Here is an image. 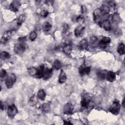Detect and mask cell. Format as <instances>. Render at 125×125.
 <instances>
[{
	"label": "cell",
	"mask_w": 125,
	"mask_h": 125,
	"mask_svg": "<svg viewBox=\"0 0 125 125\" xmlns=\"http://www.w3.org/2000/svg\"><path fill=\"white\" fill-rule=\"evenodd\" d=\"M107 72H106L105 70H100L97 71V75L98 78L100 80H104L105 78L106 74Z\"/></svg>",
	"instance_id": "ac0fdd59"
},
{
	"label": "cell",
	"mask_w": 125,
	"mask_h": 125,
	"mask_svg": "<svg viewBox=\"0 0 125 125\" xmlns=\"http://www.w3.org/2000/svg\"><path fill=\"white\" fill-rule=\"evenodd\" d=\"M52 75V69L49 68H46L44 66L43 78L44 80H47L49 79Z\"/></svg>",
	"instance_id": "5bb4252c"
},
{
	"label": "cell",
	"mask_w": 125,
	"mask_h": 125,
	"mask_svg": "<svg viewBox=\"0 0 125 125\" xmlns=\"http://www.w3.org/2000/svg\"><path fill=\"white\" fill-rule=\"evenodd\" d=\"M72 50V46L69 44H67L65 45L63 48V50L64 52L67 55H69L71 53Z\"/></svg>",
	"instance_id": "603a6c76"
},
{
	"label": "cell",
	"mask_w": 125,
	"mask_h": 125,
	"mask_svg": "<svg viewBox=\"0 0 125 125\" xmlns=\"http://www.w3.org/2000/svg\"><path fill=\"white\" fill-rule=\"evenodd\" d=\"M52 28L51 24L48 22H45L42 25V29L45 32H48Z\"/></svg>",
	"instance_id": "83f0119b"
},
{
	"label": "cell",
	"mask_w": 125,
	"mask_h": 125,
	"mask_svg": "<svg viewBox=\"0 0 125 125\" xmlns=\"http://www.w3.org/2000/svg\"><path fill=\"white\" fill-rule=\"evenodd\" d=\"M69 29L68 25L67 24H64L62 27V32L63 33H66Z\"/></svg>",
	"instance_id": "d590c367"
},
{
	"label": "cell",
	"mask_w": 125,
	"mask_h": 125,
	"mask_svg": "<svg viewBox=\"0 0 125 125\" xmlns=\"http://www.w3.org/2000/svg\"><path fill=\"white\" fill-rule=\"evenodd\" d=\"M26 49V46L24 42H20L15 44L14 47V50L17 54H21L24 52Z\"/></svg>",
	"instance_id": "6da1fadb"
},
{
	"label": "cell",
	"mask_w": 125,
	"mask_h": 125,
	"mask_svg": "<svg viewBox=\"0 0 125 125\" xmlns=\"http://www.w3.org/2000/svg\"><path fill=\"white\" fill-rule=\"evenodd\" d=\"M84 30H85L84 26H83L80 25L75 29L74 34L75 36L77 37H82L84 33Z\"/></svg>",
	"instance_id": "7c38bea8"
},
{
	"label": "cell",
	"mask_w": 125,
	"mask_h": 125,
	"mask_svg": "<svg viewBox=\"0 0 125 125\" xmlns=\"http://www.w3.org/2000/svg\"><path fill=\"white\" fill-rule=\"evenodd\" d=\"M38 97H37V96L35 95H34L31 97L29 100V104L31 106H34L36 105L38 102Z\"/></svg>",
	"instance_id": "44dd1931"
},
{
	"label": "cell",
	"mask_w": 125,
	"mask_h": 125,
	"mask_svg": "<svg viewBox=\"0 0 125 125\" xmlns=\"http://www.w3.org/2000/svg\"><path fill=\"white\" fill-rule=\"evenodd\" d=\"M17 32V30L15 29L5 31L2 35V36L0 40V42L2 43H5L11 37L14 35Z\"/></svg>",
	"instance_id": "277c9868"
},
{
	"label": "cell",
	"mask_w": 125,
	"mask_h": 125,
	"mask_svg": "<svg viewBox=\"0 0 125 125\" xmlns=\"http://www.w3.org/2000/svg\"><path fill=\"white\" fill-rule=\"evenodd\" d=\"M98 24L101 27H102L106 31H109L111 29V25L110 21L107 19L103 20Z\"/></svg>",
	"instance_id": "52a82bcc"
},
{
	"label": "cell",
	"mask_w": 125,
	"mask_h": 125,
	"mask_svg": "<svg viewBox=\"0 0 125 125\" xmlns=\"http://www.w3.org/2000/svg\"><path fill=\"white\" fill-rule=\"evenodd\" d=\"M48 14V12L46 10H42L41 11V15L43 17H46Z\"/></svg>",
	"instance_id": "8d00e7d4"
},
{
	"label": "cell",
	"mask_w": 125,
	"mask_h": 125,
	"mask_svg": "<svg viewBox=\"0 0 125 125\" xmlns=\"http://www.w3.org/2000/svg\"><path fill=\"white\" fill-rule=\"evenodd\" d=\"M74 110V106L70 102L66 103L63 106V111L65 114L70 115L73 113Z\"/></svg>",
	"instance_id": "ba28073f"
},
{
	"label": "cell",
	"mask_w": 125,
	"mask_h": 125,
	"mask_svg": "<svg viewBox=\"0 0 125 125\" xmlns=\"http://www.w3.org/2000/svg\"><path fill=\"white\" fill-rule=\"evenodd\" d=\"M27 71L30 75L36 77L37 72V68H36L34 67H30L27 68Z\"/></svg>",
	"instance_id": "f1b7e54d"
},
{
	"label": "cell",
	"mask_w": 125,
	"mask_h": 125,
	"mask_svg": "<svg viewBox=\"0 0 125 125\" xmlns=\"http://www.w3.org/2000/svg\"><path fill=\"white\" fill-rule=\"evenodd\" d=\"M105 78L108 82H113L116 79V74L113 71H108L106 74Z\"/></svg>",
	"instance_id": "9a60e30c"
},
{
	"label": "cell",
	"mask_w": 125,
	"mask_h": 125,
	"mask_svg": "<svg viewBox=\"0 0 125 125\" xmlns=\"http://www.w3.org/2000/svg\"><path fill=\"white\" fill-rule=\"evenodd\" d=\"M76 21L80 24H82L84 21V18L83 15H79L76 18Z\"/></svg>",
	"instance_id": "d6a6232c"
},
{
	"label": "cell",
	"mask_w": 125,
	"mask_h": 125,
	"mask_svg": "<svg viewBox=\"0 0 125 125\" xmlns=\"http://www.w3.org/2000/svg\"><path fill=\"white\" fill-rule=\"evenodd\" d=\"M46 97V93L42 89H40L39 90L38 92V97L41 100L43 101L44 100Z\"/></svg>",
	"instance_id": "4316f807"
},
{
	"label": "cell",
	"mask_w": 125,
	"mask_h": 125,
	"mask_svg": "<svg viewBox=\"0 0 125 125\" xmlns=\"http://www.w3.org/2000/svg\"><path fill=\"white\" fill-rule=\"evenodd\" d=\"M5 104H4V103L2 102V101H0V109H1V110H3L5 109Z\"/></svg>",
	"instance_id": "ab89813d"
},
{
	"label": "cell",
	"mask_w": 125,
	"mask_h": 125,
	"mask_svg": "<svg viewBox=\"0 0 125 125\" xmlns=\"http://www.w3.org/2000/svg\"><path fill=\"white\" fill-rule=\"evenodd\" d=\"M90 101V98L89 97L87 96H84L82 98V100L81 101V104L82 107L87 108L89 105Z\"/></svg>",
	"instance_id": "4fadbf2b"
},
{
	"label": "cell",
	"mask_w": 125,
	"mask_h": 125,
	"mask_svg": "<svg viewBox=\"0 0 125 125\" xmlns=\"http://www.w3.org/2000/svg\"><path fill=\"white\" fill-rule=\"evenodd\" d=\"M125 44L123 43H120L117 47V52L118 54L120 55H123L125 53Z\"/></svg>",
	"instance_id": "d6986e66"
},
{
	"label": "cell",
	"mask_w": 125,
	"mask_h": 125,
	"mask_svg": "<svg viewBox=\"0 0 125 125\" xmlns=\"http://www.w3.org/2000/svg\"><path fill=\"white\" fill-rule=\"evenodd\" d=\"M64 122V124H68V125H70V124H72V123H71L70 122H68V121L67 122H66V121H63Z\"/></svg>",
	"instance_id": "7bdbcfd3"
},
{
	"label": "cell",
	"mask_w": 125,
	"mask_h": 125,
	"mask_svg": "<svg viewBox=\"0 0 125 125\" xmlns=\"http://www.w3.org/2000/svg\"><path fill=\"white\" fill-rule=\"evenodd\" d=\"M20 5H21V3H20V1L13 0L10 3L9 8H10V9L11 11H12L14 12H16L19 10Z\"/></svg>",
	"instance_id": "8fae6325"
},
{
	"label": "cell",
	"mask_w": 125,
	"mask_h": 125,
	"mask_svg": "<svg viewBox=\"0 0 125 125\" xmlns=\"http://www.w3.org/2000/svg\"><path fill=\"white\" fill-rule=\"evenodd\" d=\"M90 42L92 45L94 46L98 45L99 44L98 39L95 36H92L90 38Z\"/></svg>",
	"instance_id": "4dcf8cb0"
},
{
	"label": "cell",
	"mask_w": 125,
	"mask_h": 125,
	"mask_svg": "<svg viewBox=\"0 0 125 125\" xmlns=\"http://www.w3.org/2000/svg\"><path fill=\"white\" fill-rule=\"evenodd\" d=\"M44 69V65L42 64L40 65L38 68H37V72L36 77L38 78H41L43 77V71Z\"/></svg>",
	"instance_id": "e0dca14e"
},
{
	"label": "cell",
	"mask_w": 125,
	"mask_h": 125,
	"mask_svg": "<svg viewBox=\"0 0 125 125\" xmlns=\"http://www.w3.org/2000/svg\"><path fill=\"white\" fill-rule=\"evenodd\" d=\"M25 18H26V16L24 14H21L18 18V19H17V23L18 25H21L22 24V23L23 22H24L25 20Z\"/></svg>",
	"instance_id": "484cf974"
},
{
	"label": "cell",
	"mask_w": 125,
	"mask_h": 125,
	"mask_svg": "<svg viewBox=\"0 0 125 125\" xmlns=\"http://www.w3.org/2000/svg\"><path fill=\"white\" fill-rule=\"evenodd\" d=\"M107 5L110 8H114L116 6V3L114 1H108Z\"/></svg>",
	"instance_id": "74e56055"
},
{
	"label": "cell",
	"mask_w": 125,
	"mask_h": 125,
	"mask_svg": "<svg viewBox=\"0 0 125 125\" xmlns=\"http://www.w3.org/2000/svg\"><path fill=\"white\" fill-rule=\"evenodd\" d=\"M10 58V54L6 51H2L0 53V59L1 60H5L9 59Z\"/></svg>",
	"instance_id": "f546056e"
},
{
	"label": "cell",
	"mask_w": 125,
	"mask_h": 125,
	"mask_svg": "<svg viewBox=\"0 0 125 125\" xmlns=\"http://www.w3.org/2000/svg\"><path fill=\"white\" fill-rule=\"evenodd\" d=\"M18 113V109L14 104H12L8 106L7 115L10 118H13Z\"/></svg>",
	"instance_id": "8992f818"
},
{
	"label": "cell",
	"mask_w": 125,
	"mask_h": 125,
	"mask_svg": "<svg viewBox=\"0 0 125 125\" xmlns=\"http://www.w3.org/2000/svg\"><path fill=\"white\" fill-rule=\"evenodd\" d=\"M16 81V76L13 73L9 74L5 80V83L7 88H11Z\"/></svg>",
	"instance_id": "7a4b0ae2"
},
{
	"label": "cell",
	"mask_w": 125,
	"mask_h": 125,
	"mask_svg": "<svg viewBox=\"0 0 125 125\" xmlns=\"http://www.w3.org/2000/svg\"><path fill=\"white\" fill-rule=\"evenodd\" d=\"M62 64L61 62L58 60H56L54 61V64H53V67L56 70H59L61 68Z\"/></svg>",
	"instance_id": "1f68e13d"
},
{
	"label": "cell",
	"mask_w": 125,
	"mask_h": 125,
	"mask_svg": "<svg viewBox=\"0 0 125 125\" xmlns=\"http://www.w3.org/2000/svg\"><path fill=\"white\" fill-rule=\"evenodd\" d=\"M100 9L104 15H107L109 13L110 10V7L108 6L107 4L102 5Z\"/></svg>",
	"instance_id": "ffe728a7"
},
{
	"label": "cell",
	"mask_w": 125,
	"mask_h": 125,
	"mask_svg": "<svg viewBox=\"0 0 125 125\" xmlns=\"http://www.w3.org/2000/svg\"><path fill=\"white\" fill-rule=\"evenodd\" d=\"M80 47L82 49H86L88 45V42L86 39H83L80 42Z\"/></svg>",
	"instance_id": "d4e9b609"
},
{
	"label": "cell",
	"mask_w": 125,
	"mask_h": 125,
	"mask_svg": "<svg viewBox=\"0 0 125 125\" xmlns=\"http://www.w3.org/2000/svg\"><path fill=\"white\" fill-rule=\"evenodd\" d=\"M41 109L43 113H47L50 110V106L48 104H43L41 106Z\"/></svg>",
	"instance_id": "cb8c5ba5"
},
{
	"label": "cell",
	"mask_w": 125,
	"mask_h": 125,
	"mask_svg": "<svg viewBox=\"0 0 125 125\" xmlns=\"http://www.w3.org/2000/svg\"><path fill=\"white\" fill-rule=\"evenodd\" d=\"M125 98H124L123 101H122V104L123 105V108H125Z\"/></svg>",
	"instance_id": "b9f144b4"
},
{
	"label": "cell",
	"mask_w": 125,
	"mask_h": 125,
	"mask_svg": "<svg viewBox=\"0 0 125 125\" xmlns=\"http://www.w3.org/2000/svg\"><path fill=\"white\" fill-rule=\"evenodd\" d=\"M112 20L113 22L115 23V24H117L121 21V19L118 13H115L112 16Z\"/></svg>",
	"instance_id": "7402d4cb"
},
{
	"label": "cell",
	"mask_w": 125,
	"mask_h": 125,
	"mask_svg": "<svg viewBox=\"0 0 125 125\" xmlns=\"http://www.w3.org/2000/svg\"><path fill=\"white\" fill-rule=\"evenodd\" d=\"M93 20H94L95 22L97 23L98 24L103 20V19H102V17L105 16L103 14L100 8H97L94 10L93 13Z\"/></svg>",
	"instance_id": "5b68a950"
},
{
	"label": "cell",
	"mask_w": 125,
	"mask_h": 125,
	"mask_svg": "<svg viewBox=\"0 0 125 125\" xmlns=\"http://www.w3.org/2000/svg\"><path fill=\"white\" fill-rule=\"evenodd\" d=\"M121 104L117 100H114L109 108V111L114 115H118L120 112Z\"/></svg>",
	"instance_id": "3957f363"
},
{
	"label": "cell",
	"mask_w": 125,
	"mask_h": 125,
	"mask_svg": "<svg viewBox=\"0 0 125 125\" xmlns=\"http://www.w3.org/2000/svg\"><path fill=\"white\" fill-rule=\"evenodd\" d=\"M81 11H82V13H84L86 12V11H87L86 7L84 5H82L81 6Z\"/></svg>",
	"instance_id": "f35d334b"
},
{
	"label": "cell",
	"mask_w": 125,
	"mask_h": 125,
	"mask_svg": "<svg viewBox=\"0 0 125 125\" xmlns=\"http://www.w3.org/2000/svg\"><path fill=\"white\" fill-rule=\"evenodd\" d=\"M111 42V39L109 37H104L99 42V45L102 48H105L107 45Z\"/></svg>",
	"instance_id": "30bf717a"
},
{
	"label": "cell",
	"mask_w": 125,
	"mask_h": 125,
	"mask_svg": "<svg viewBox=\"0 0 125 125\" xmlns=\"http://www.w3.org/2000/svg\"><path fill=\"white\" fill-rule=\"evenodd\" d=\"M91 67L86 66L84 64L82 65L79 68V72L81 76H84L85 75H88L90 72Z\"/></svg>",
	"instance_id": "9c48e42d"
},
{
	"label": "cell",
	"mask_w": 125,
	"mask_h": 125,
	"mask_svg": "<svg viewBox=\"0 0 125 125\" xmlns=\"http://www.w3.org/2000/svg\"><path fill=\"white\" fill-rule=\"evenodd\" d=\"M37 36V34L36 31H32L29 35V39L30 40V41H34L35 40V39H36Z\"/></svg>",
	"instance_id": "836d02e7"
},
{
	"label": "cell",
	"mask_w": 125,
	"mask_h": 125,
	"mask_svg": "<svg viewBox=\"0 0 125 125\" xmlns=\"http://www.w3.org/2000/svg\"><path fill=\"white\" fill-rule=\"evenodd\" d=\"M45 3L49 6H51L53 4V1L52 0H47L45 1Z\"/></svg>",
	"instance_id": "60d3db41"
},
{
	"label": "cell",
	"mask_w": 125,
	"mask_h": 125,
	"mask_svg": "<svg viewBox=\"0 0 125 125\" xmlns=\"http://www.w3.org/2000/svg\"><path fill=\"white\" fill-rule=\"evenodd\" d=\"M67 79L66 74L65 73V72L62 70H61L60 75L59 77V80L58 82L60 83H63L65 82Z\"/></svg>",
	"instance_id": "2e32d148"
},
{
	"label": "cell",
	"mask_w": 125,
	"mask_h": 125,
	"mask_svg": "<svg viewBox=\"0 0 125 125\" xmlns=\"http://www.w3.org/2000/svg\"><path fill=\"white\" fill-rule=\"evenodd\" d=\"M7 75V72L6 70L4 69H1L0 72V77L1 79L4 78Z\"/></svg>",
	"instance_id": "e575fe53"
}]
</instances>
